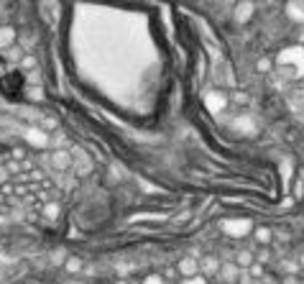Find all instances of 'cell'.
Listing matches in <instances>:
<instances>
[{"instance_id": "1", "label": "cell", "mask_w": 304, "mask_h": 284, "mask_svg": "<svg viewBox=\"0 0 304 284\" xmlns=\"http://www.w3.org/2000/svg\"><path fill=\"white\" fill-rule=\"evenodd\" d=\"M276 64L279 67H292L297 74H304V49L302 47H289V49L279 51Z\"/></svg>"}, {"instance_id": "2", "label": "cell", "mask_w": 304, "mask_h": 284, "mask_svg": "<svg viewBox=\"0 0 304 284\" xmlns=\"http://www.w3.org/2000/svg\"><path fill=\"white\" fill-rule=\"evenodd\" d=\"M220 228L222 233L233 236V238H246L248 233H253V223L248 218H230V220H222Z\"/></svg>"}, {"instance_id": "3", "label": "cell", "mask_w": 304, "mask_h": 284, "mask_svg": "<svg viewBox=\"0 0 304 284\" xmlns=\"http://www.w3.org/2000/svg\"><path fill=\"white\" fill-rule=\"evenodd\" d=\"M49 164L56 172H67V169H72V154L67 151V148H51L49 151Z\"/></svg>"}, {"instance_id": "4", "label": "cell", "mask_w": 304, "mask_h": 284, "mask_svg": "<svg viewBox=\"0 0 304 284\" xmlns=\"http://www.w3.org/2000/svg\"><path fill=\"white\" fill-rule=\"evenodd\" d=\"M207 110L210 113H222L227 108V95L222 93V90H212V93H207Z\"/></svg>"}, {"instance_id": "5", "label": "cell", "mask_w": 304, "mask_h": 284, "mask_svg": "<svg viewBox=\"0 0 304 284\" xmlns=\"http://www.w3.org/2000/svg\"><path fill=\"white\" fill-rule=\"evenodd\" d=\"M26 143H28V146H34V148H46V146H49V136H46V131H41L39 126L28 128V131H26Z\"/></svg>"}, {"instance_id": "6", "label": "cell", "mask_w": 304, "mask_h": 284, "mask_svg": "<svg viewBox=\"0 0 304 284\" xmlns=\"http://www.w3.org/2000/svg\"><path fill=\"white\" fill-rule=\"evenodd\" d=\"M253 13H256L253 0H240V3L235 5V10H233V16H235L238 23H248V21L253 18Z\"/></svg>"}, {"instance_id": "7", "label": "cell", "mask_w": 304, "mask_h": 284, "mask_svg": "<svg viewBox=\"0 0 304 284\" xmlns=\"http://www.w3.org/2000/svg\"><path fill=\"white\" fill-rule=\"evenodd\" d=\"M18 31L13 26H0V51H8L10 47H16Z\"/></svg>"}, {"instance_id": "8", "label": "cell", "mask_w": 304, "mask_h": 284, "mask_svg": "<svg viewBox=\"0 0 304 284\" xmlns=\"http://www.w3.org/2000/svg\"><path fill=\"white\" fill-rule=\"evenodd\" d=\"M176 269H179V274L184 277V279H189V277H197V274H200V261H197L194 256H184V259L179 261Z\"/></svg>"}, {"instance_id": "9", "label": "cell", "mask_w": 304, "mask_h": 284, "mask_svg": "<svg viewBox=\"0 0 304 284\" xmlns=\"http://www.w3.org/2000/svg\"><path fill=\"white\" fill-rule=\"evenodd\" d=\"M238 274H240V269L235 266V261H233V264H222V266H220V282H227V284H235V279H238Z\"/></svg>"}, {"instance_id": "10", "label": "cell", "mask_w": 304, "mask_h": 284, "mask_svg": "<svg viewBox=\"0 0 304 284\" xmlns=\"http://www.w3.org/2000/svg\"><path fill=\"white\" fill-rule=\"evenodd\" d=\"M286 16L292 21H304V3L302 0H289L286 3Z\"/></svg>"}, {"instance_id": "11", "label": "cell", "mask_w": 304, "mask_h": 284, "mask_svg": "<svg viewBox=\"0 0 304 284\" xmlns=\"http://www.w3.org/2000/svg\"><path fill=\"white\" fill-rule=\"evenodd\" d=\"M220 261L217 259H212V256H207V259H202L200 261V269H202V272L207 274V277H212V274H220Z\"/></svg>"}, {"instance_id": "12", "label": "cell", "mask_w": 304, "mask_h": 284, "mask_svg": "<svg viewBox=\"0 0 304 284\" xmlns=\"http://www.w3.org/2000/svg\"><path fill=\"white\" fill-rule=\"evenodd\" d=\"M256 261H253V253L251 251H240V253H235V266L240 269V266H246V269H251Z\"/></svg>"}, {"instance_id": "13", "label": "cell", "mask_w": 304, "mask_h": 284, "mask_svg": "<svg viewBox=\"0 0 304 284\" xmlns=\"http://www.w3.org/2000/svg\"><path fill=\"white\" fill-rule=\"evenodd\" d=\"M253 238L261 246H266V243H271V231L268 228H253Z\"/></svg>"}, {"instance_id": "14", "label": "cell", "mask_w": 304, "mask_h": 284, "mask_svg": "<svg viewBox=\"0 0 304 284\" xmlns=\"http://www.w3.org/2000/svg\"><path fill=\"white\" fill-rule=\"evenodd\" d=\"M3 54H5L8 59H10V62H21V59L26 56V54H23V49L18 47V44H16V47H10L8 51H3Z\"/></svg>"}, {"instance_id": "15", "label": "cell", "mask_w": 304, "mask_h": 284, "mask_svg": "<svg viewBox=\"0 0 304 284\" xmlns=\"http://www.w3.org/2000/svg\"><path fill=\"white\" fill-rule=\"evenodd\" d=\"M64 269H67V272H69V274H77V272H80V269H82V261H80L77 256H72V259H67V264H64Z\"/></svg>"}, {"instance_id": "16", "label": "cell", "mask_w": 304, "mask_h": 284, "mask_svg": "<svg viewBox=\"0 0 304 284\" xmlns=\"http://www.w3.org/2000/svg\"><path fill=\"white\" fill-rule=\"evenodd\" d=\"M21 67H23L26 72H31V69H36V56H28V54H26V56L21 59Z\"/></svg>"}, {"instance_id": "17", "label": "cell", "mask_w": 304, "mask_h": 284, "mask_svg": "<svg viewBox=\"0 0 304 284\" xmlns=\"http://www.w3.org/2000/svg\"><path fill=\"white\" fill-rule=\"evenodd\" d=\"M181 284H207V279H205V277H200V274H197V277H189V279H184V282H181Z\"/></svg>"}, {"instance_id": "18", "label": "cell", "mask_w": 304, "mask_h": 284, "mask_svg": "<svg viewBox=\"0 0 304 284\" xmlns=\"http://www.w3.org/2000/svg\"><path fill=\"white\" fill-rule=\"evenodd\" d=\"M143 284H164V279H161L159 274H148V277L143 279Z\"/></svg>"}, {"instance_id": "19", "label": "cell", "mask_w": 304, "mask_h": 284, "mask_svg": "<svg viewBox=\"0 0 304 284\" xmlns=\"http://www.w3.org/2000/svg\"><path fill=\"white\" fill-rule=\"evenodd\" d=\"M56 213H59L56 205H46V207H43V215H49V218H56Z\"/></svg>"}, {"instance_id": "20", "label": "cell", "mask_w": 304, "mask_h": 284, "mask_svg": "<svg viewBox=\"0 0 304 284\" xmlns=\"http://www.w3.org/2000/svg\"><path fill=\"white\" fill-rule=\"evenodd\" d=\"M273 67V62H268V59H261V62H258V69H261V72H268Z\"/></svg>"}, {"instance_id": "21", "label": "cell", "mask_w": 304, "mask_h": 284, "mask_svg": "<svg viewBox=\"0 0 304 284\" xmlns=\"http://www.w3.org/2000/svg\"><path fill=\"white\" fill-rule=\"evenodd\" d=\"M8 174H10L8 169H3V167H0V182H3V179H8Z\"/></svg>"}, {"instance_id": "22", "label": "cell", "mask_w": 304, "mask_h": 284, "mask_svg": "<svg viewBox=\"0 0 304 284\" xmlns=\"http://www.w3.org/2000/svg\"><path fill=\"white\" fill-rule=\"evenodd\" d=\"M115 284H130V282H115Z\"/></svg>"}, {"instance_id": "23", "label": "cell", "mask_w": 304, "mask_h": 284, "mask_svg": "<svg viewBox=\"0 0 304 284\" xmlns=\"http://www.w3.org/2000/svg\"><path fill=\"white\" fill-rule=\"evenodd\" d=\"M217 284H227V282H217Z\"/></svg>"}, {"instance_id": "24", "label": "cell", "mask_w": 304, "mask_h": 284, "mask_svg": "<svg viewBox=\"0 0 304 284\" xmlns=\"http://www.w3.org/2000/svg\"><path fill=\"white\" fill-rule=\"evenodd\" d=\"M302 3H304V0H302Z\"/></svg>"}]
</instances>
